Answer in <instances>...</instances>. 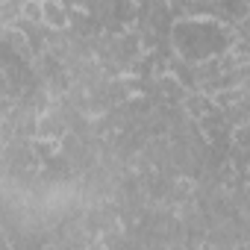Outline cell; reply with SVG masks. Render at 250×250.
<instances>
[{
  "mask_svg": "<svg viewBox=\"0 0 250 250\" xmlns=\"http://www.w3.org/2000/svg\"><path fill=\"white\" fill-rule=\"evenodd\" d=\"M42 6H44V24L50 30H71V6L65 3V0H42Z\"/></svg>",
  "mask_w": 250,
  "mask_h": 250,
  "instance_id": "1",
  "label": "cell"
}]
</instances>
